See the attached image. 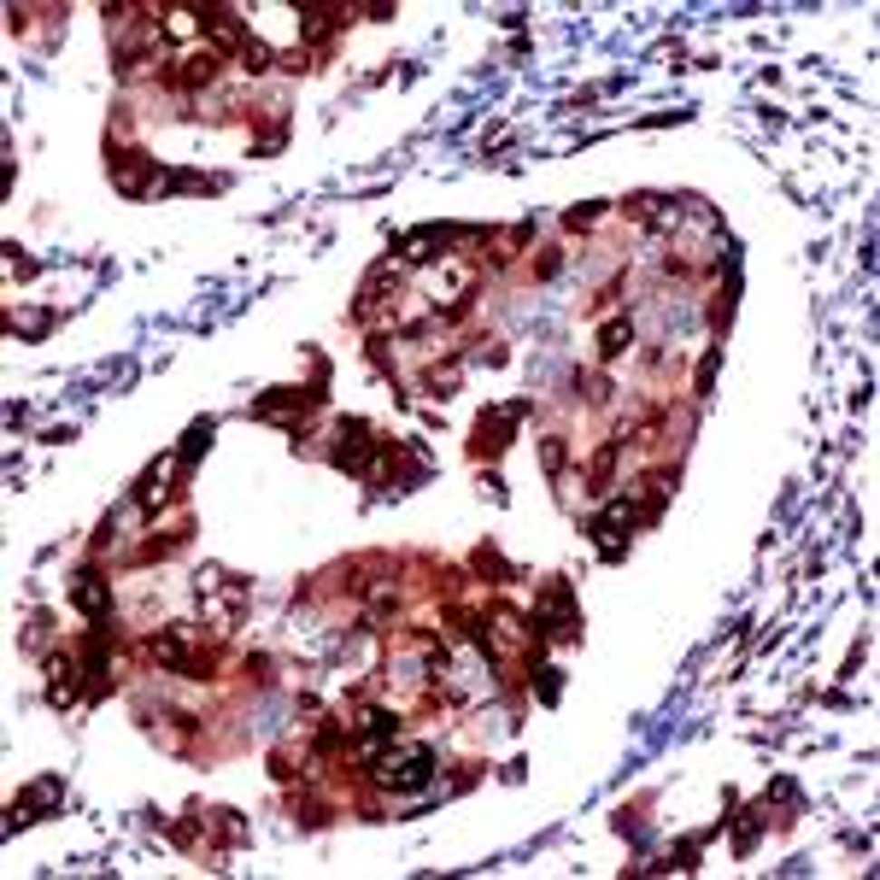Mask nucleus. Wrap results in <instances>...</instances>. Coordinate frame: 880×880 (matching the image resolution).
I'll return each instance as SVG.
<instances>
[{"mask_svg": "<svg viewBox=\"0 0 880 880\" xmlns=\"http://www.w3.org/2000/svg\"><path fill=\"white\" fill-rule=\"evenodd\" d=\"M334 440H341V446H334V464H346V469H364L370 458H376V440H370L364 423H341Z\"/></svg>", "mask_w": 880, "mask_h": 880, "instance_id": "f03ea898", "label": "nucleus"}, {"mask_svg": "<svg viewBox=\"0 0 880 880\" xmlns=\"http://www.w3.org/2000/svg\"><path fill=\"white\" fill-rule=\"evenodd\" d=\"M628 341H634V329H628V324H604V334H599V353H604V358H616Z\"/></svg>", "mask_w": 880, "mask_h": 880, "instance_id": "423d86ee", "label": "nucleus"}, {"mask_svg": "<svg viewBox=\"0 0 880 880\" xmlns=\"http://www.w3.org/2000/svg\"><path fill=\"white\" fill-rule=\"evenodd\" d=\"M517 411H523V405H505V411L481 417V423H476V452H499V446H505V429L517 423Z\"/></svg>", "mask_w": 880, "mask_h": 880, "instance_id": "7ed1b4c3", "label": "nucleus"}, {"mask_svg": "<svg viewBox=\"0 0 880 880\" xmlns=\"http://www.w3.org/2000/svg\"><path fill=\"white\" fill-rule=\"evenodd\" d=\"M218 77V59L212 53H189V59H182V71H177V82H189V89H194V82H212Z\"/></svg>", "mask_w": 880, "mask_h": 880, "instance_id": "20e7f679", "label": "nucleus"}, {"mask_svg": "<svg viewBox=\"0 0 880 880\" xmlns=\"http://www.w3.org/2000/svg\"><path fill=\"white\" fill-rule=\"evenodd\" d=\"M71 599H77V604H82V611H89V616H101V611H106V587H101V581H94V575H82V581H77V593H71Z\"/></svg>", "mask_w": 880, "mask_h": 880, "instance_id": "39448f33", "label": "nucleus"}, {"mask_svg": "<svg viewBox=\"0 0 880 880\" xmlns=\"http://www.w3.org/2000/svg\"><path fill=\"white\" fill-rule=\"evenodd\" d=\"M429 769H435V751H429V746H411V751H405L400 763L388 758V780H393L400 792H417V787H429Z\"/></svg>", "mask_w": 880, "mask_h": 880, "instance_id": "f257e3e1", "label": "nucleus"}, {"mask_svg": "<svg viewBox=\"0 0 880 880\" xmlns=\"http://www.w3.org/2000/svg\"><path fill=\"white\" fill-rule=\"evenodd\" d=\"M206 440H212V423H194L189 429V446H182V458H189V464H194V458H200V446Z\"/></svg>", "mask_w": 880, "mask_h": 880, "instance_id": "0eeeda50", "label": "nucleus"}]
</instances>
